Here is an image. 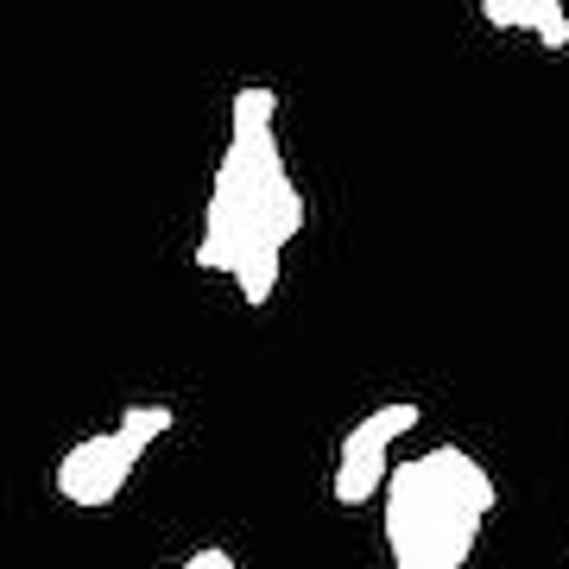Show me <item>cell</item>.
I'll return each instance as SVG.
<instances>
[{"label":"cell","mask_w":569,"mask_h":569,"mask_svg":"<svg viewBox=\"0 0 569 569\" xmlns=\"http://www.w3.org/2000/svg\"><path fill=\"white\" fill-rule=\"evenodd\" d=\"M305 228V190L291 183L284 146L272 127H234L216 164V190L203 209L197 266L241 284L253 310L279 291V253Z\"/></svg>","instance_id":"obj_1"},{"label":"cell","mask_w":569,"mask_h":569,"mask_svg":"<svg viewBox=\"0 0 569 569\" xmlns=\"http://www.w3.org/2000/svg\"><path fill=\"white\" fill-rule=\"evenodd\" d=\"M493 500H500L493 475L456 443H437L418 462H399L387 481L392 569H462L481 545Z\"/></svg>","instance_id":"obj_2"},{"label":"cell","mask_w":569,"mask_h":569,"mask_svg":"<svg viewBox=\"0 0 569 569\" xmlns=\"http://www.w3.org/2000/svg\"><path fill=\"white\" fill-rule=\"evenodd\" d=\"M418 418H425V411L411 406V399L367 411L361 425L342 437V456H336V481H329V493H336L342 507H367L373 493H387V481H392L387 449L399 443L406 430H418Z\"/></svg>","instance_id":"obj_3"},{"label":"cell","mask_w":569,"mask_h":569,"mask_svg":"<svg viewBox=\"0 0 569 569\" xmlns=\"http://www.w3.org/2000/svg\"><path fill=\"white\" fill-rule=\"evenodd\" d=\"M146 443L140 437H127L121 425L114 430H96V437H82L77 449H63L58 462V493L70 507H108L114 493L133 481V468H140Z\"/></svg>","instance_id":"obj_4"},{"label":"cell","mask_w":569,"mask_h":569,"mask_svg":"<svg viewBox=\"0 0 569 569\" xmlns=\"http://www.w3.org/2000/svg\"><path fill=\"white\" fill-rule=\"evenodd\" d=\"M526 32H538V44H550V51H569L563 0H526Z\"/></svg>","instance_id":"obj_5"},{"label":"cell","mask_w":569,"mask_h":569,"mask_svg":"<svg viewBox=\"0 0 569 569\" xmlns=\"http://www.w3.org/2000/svg\"><path fill=\"white\" fill-rule=\"evenodd\" d=\"M272 114H279V96L272 89H234V127H272Z\"/></svg>","instance_id":"obj_6"},{"label":"cell","mask_w":569,"mask_h":569,"mask_svg":"<svg viewBox=\"0 0 569 569\" xmlns=\"http://www.w3.org/2000/svg\"><path fill=\"white\" fill-rule=\"evenodd\" d=\"M481 20L493 32H526V0H481Z\"/></svg>","instance_id":"obj_7"},{"label":"cell","mask_w":569,"mask_h":569,"mask_svg":"<svg viewBox=\"0 0 569 569\" xmlns=\"http://www.w3.org/2000/svg\"><path fill=\"white\" fill-rule=\"evenodd\" d=\"M190 569H234V557H228L222 545H209V550H197V557H190Z\"/></svg>","instance_id":"obj_8"},{"label":"cell","mask_w":569,"mask_h":569,"mask_svg":"<svg viewBox=\"0 0 569 569\" xmlns=\"http://www.w3.org/2000/svg\"><path fill=\"white\" fill-rule=\"evenodd\" d=\"M178 569H190V563H178Z\"/></svg>","instance_id":"obj_9"}]
</instances>
